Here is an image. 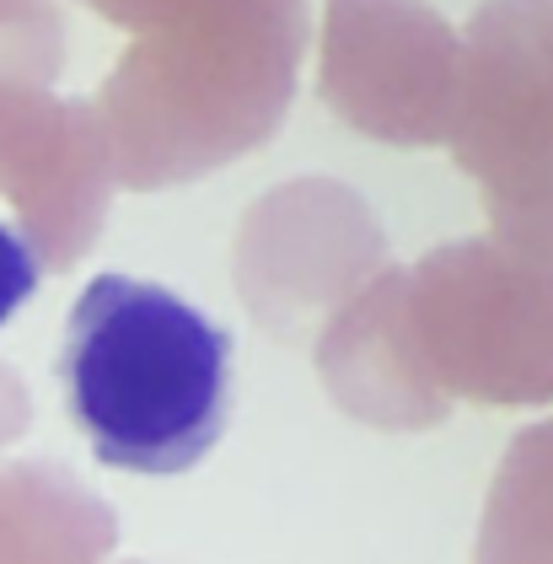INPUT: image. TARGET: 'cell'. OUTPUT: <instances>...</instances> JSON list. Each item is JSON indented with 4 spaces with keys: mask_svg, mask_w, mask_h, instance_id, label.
<instances>
[{
    "mask_svg": "<svg viewBox=\"0 0 553 564\" xmlns=\"http://www.w3.org/2000/svg\"><path fill=\"white\" fill-rule=\"evenodd\" d=\"M59 388L102 468L188 474L231 420V334L167 285L97 274L65 317Z\"/></svg>",
    "mask_w": 553,
    "mask_h": 564,
    "instance_id": "obj_1",
    "label": "cell"
},
{
    "mask_svg": "<svg viewBox=\"0 0 553 564\" xmlns=\"http://www.w3.org/2000/svg\"><path fill=\"white\" fill-rule=\"evenodd\" d=\"M39 285H43L39 248H33L17 226H6V220H0V328L33 302V296H39Z\"/></svg>",
    "mask_w": 553,
    "mask_h": 564,
    "instance_id": "obj_2",
    "label": "cell"
}]
</instances>
